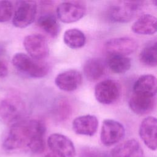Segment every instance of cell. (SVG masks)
<instances>
[{"mask_svg": "<svg viewBox=\"0 0 157 157\" xmlns=\"http://www.w3.org/2000/svg\"><path fill=\"white\" fill-rule=\"evenodd\" d=\"M45 124L39 120L18 121L12 124L4 140L3 147L10 153H41L45 149Z\"/></svg>", "mask_w": 157, "mask_h": 157, "instance_id": "obj_1", "label": "cell"}, {"mask_svg": "<svg viewBox=\"0 0 157 157\" xmlns=\"http://www.w3.org/2000/svg\"><path fill=\"white\" fill-rule=\"evenodd\" d=\"M12 61L17 71L32 78H42L48 72L49 69L47 64L23 53H15Z\"/></svg>", "mask_w": 157, "mask_h": 157, "instance_id": "obj_2", "label": "cell"}, {"mask_svg": "<svg viewBox=\"0 0 157 157\" xmlns=\"http://www.w3.org/2000/svg\"><path fill=\"white\" fill-rule=\"evenodd\" d=\"M141 3L140 1H118L110 6L109 10V17L115 22H129L138 13Z\"/></svg>", "mask_w": 157, "mask_h": 157, "instance_id": "obj_3", "label": "cell"}, {"mask_svg": "<svg viewBox=\"0 0 157 157\" xmlns=\"http://www.w3.org/2000/svg\"><path fill=\"white\" fill-rule=\"evenodd\" d=\"M121 87L119 82L112 79L104 80L94 87V96L96 100L102 104H111L115 102L120 96Z\"/></svg>", "mask_w": 157, "mask_h": 157, "instance_id": "obj_4", "label": "cell"}, {"mask_svg": "<svg viewBox=\"0 0 157 157\" xmlns=\"http://www.w3.org/2000/svg\"><path fill=\"white\" fill-rule=\"evenodd\" d=\"M86 12V5L82 1L63 2L56 8V14L58 19L66 23H73L80 20Z\"/></svg>", "mask_w": 157, "mask_h": 157, "instance_id": "obj_5", "label": "cell"}, {"mask_svg": "<svg viewBox=\"0 0 157 157\" xmlns=\"http://www.w3.org/2000/svg\"><path fill=\"white\" fill-rule=\"evenodd\" d=\"M37 13V4L33 1H21L17 2L13 18V25L24 28L33 23Z\"/></svg>", "mask_w": 157, "mask_h": 157, "instance_id": "obj_6", "label": "cell"}, {"mask_svg": "<svg viewBox=\"0 0 157 157\" xmlns=\"http://www.w3.org/2000/svg\"><path fill=\"white\" fill-rule=\"evenodd\" d=\"M24 109V104L19 98H5L0 102V118L6 123H15L19 121Z\"/></svg>", "mask_w": 157, "mask_h": 157, "instance_id": "obj_7", "label": "cell"}, {"mask_svg": "<svg viewBox=\"0 0 157 157\" xmlns=\"http://www.w3.org/2000/svg\"><path fill=\"white\" fill-rule=\"evenodd\" d=\"M125 136L123 125L114 120L106 119L102 122L100 139L101 143L110 147L120 142Z\"/></svg>", "mask_w": 157, "mask_h": 157, "instance_id": "obj_8", "label": "cell"}, {"mask_svg": "<svg viewBox=\"0 0 157 157\" xmlns=\"http://www.w3.org/2000/svg\"><path fill=\"white\" fill-rule=\"evenodd\" d=\"M23 45L29 56L33 59L41 61L49 53V47L46 38L39 34H32L26 36Z\"/></svg>", "mask_w": 157, "mask_h": 157, "instance_id": "obj_9", "label": "cell"}, {"mask_svg": "<svg viewBox=\"0 0 157 157\" xmlns=\"http://www.w3.org/2000/svg\"><path fill=\"white\" fill-rule=\"evenodd\" d=\"M49 148L58 157H75L76 151L72 140L67 136L59 134H52L47 139Z\"/></svg>", "mask_w": 157, "mask_h": 157, "instance_id": "obj_10", "label": "cell"}, {"mask_svg": "<svg viewBox=\"0 0 157 157\" xmlns=\"http://www.w3.org/2000/svg\"><path fill=\"white\" fill-rule=\"evenodd\" d=\"M136 40L130 37H120L110 39L105 44L107 52L110 55L126 56L134 53L137 48Z\"/></svg>", "mask_w": 157, "mask_h": 157, "instance_id": "obj_11", "label": "cell"}, {"mask_svg": "<svg viewBox=\"0 0 157 157\" xmlns=\"http://www.w3.org/2000/svg\"><path fill=\"white\" fill-rule=\"evenodd\" d=\"M157 121L154 117H147L144 118L139 126V134L144 144L151 150H156Z\"/></svg>", "mask_w": 157, "mask_h": 157, "instance_id": "obj_12", "label": "cell"}, {"mask_svg": "<svg viewBox=\"0 0 157 157\" xmlns=\"http://www.w3.org/2000/svg\"><path fill=\"white\" fill-rule=\"evenodd\" d=\"M156 105L155 96L134 93L129 100V107L137 115H144L151 112Z\"/></svg>", "mask_w": 157, "mask_h": 157, "instance_id": "obj_13", "label": "cell"}, {"mask_svg": "<svg viewBox=\"0 0 157 157\" xmlns=\"http://www.w3.org/2000/svg\"><path fill=\"white\" fill-rule=\"evenodd\" d=\"M82 82L81 73L75 69H69L57 75L55 79L56 86L64 91H73L77 90Z\"/></svg>", "mask_w": 157, "mask_h": 157, "instance_id": "obj_14", "label": "cell"}, {"mask_svg": "<svg viewBox=\"0 0 157 157\" xmlns=\"http://www.w3.org/2000/svg\"><path fill=\"white\" fill-rule=\"evenodd\" d=\"M72 129L78 135L93 136L98 128V120L93 115H85L75 118L72 123Z\"/></svg>", "mask_w": 157, "mask_h": 157, "instance_id": "obj_15", "label": "cell"}, {"mask_svg": "<svg viewBox=\"0 0 157 157\" xmlns=\"http://www.w3.org/2000/svg\"><path fill=\"white\" fill-rule=\"evenodd\" d=\"M111 157H145L140 143L134 139L124 141L112 148Z\"/></svg>", "mask_w": 157, "mask_h": 157, "instance_id": "obj_16", "label": "cell"}, {"mask_svg": "<svg viewBox=\"0 0 157 157\" xmlns=\"http://www.w3.org/2000/svg\"><path fill=\"white\" fill-rule=\"evenodd\" d=\"M132 31L138 34L151 35L156 32V18L151 14L142 15L133 23Z\"/></svg>", "mask_w": 157, "mask_h": 157, "instance_id": "obj_17", "label": "cell"}, {"mask_svg": "<svg viewBox=\"0 0 157 157\" xmlns=\"http://www.w3.org/2000/svg\"><path fill=\"white\" fill-rule=\"evenodd\" d=\"M83 70L85 77L88 80L94 82L101 78L104 75L105 64L100 58H90L85 63Z\"/></svg>", "mask_w": 157, "mask_h": 157, "instance_id": "obj_18", "label": "cell"}, {"mask_svg": "<svg viewBox=\"0 0 157 157\" xmlns=\"http://www.w3.org/2000/svg\"><path fill=\"white\" fill-rule=\"evenodd\" d=\"M133 93L156 96V78L151 74H145L139 77L133 85Z\"/></svg>", "mask_w": 157, "mask_h": 157, "instance_id": "obj_19", "label": "cell"}, {"mask_svg": "<svg viewBox=\"0 0 157 157\" xmlns=\"http://www.w3.org/2000/svg\"><path fill=\"white\" fill-rule=\"evenodd\" d=\"M37 25L50 36L55 37L59 33L60 27L55 16L52 13H45L39 17Z\"/></svg>", "mask_w": 157, "mask_h": 157, "instance_id": "obj_20", "label": "cell"}, {"mask_svg": "<svg viewBox=\"0 0 157 157\" xmlns=\"http://www.w3.org/2000/svg\"><path fill=\"white\" fill-rule=\"evenodd\" d=\"M65 44L72 49H77L83 47L86 42L84 33L78 29L72 28L66 30L63 35Z\"/></svg>", "mask_w": 157, "mask_h": 157, "instance_id": "obj_21", "label": "cell"}, {"mask_svg": "<svg viewBox=\"0 0 157 157\" xmlns=\"http://www.w3.org/2000/svg\"><path fill=\"white\" fill-rule=\"evenodd\" d=\"M107 63L110 69L116 74L125 73L131 66V61L129 58L118 55H110Z\"/></svg>", "mask_w": 157, "mask_h": 157, "instance_id": "obj_22", "label": "cell"}, {"mask_svg": "<svg viewBox=\"0 0 157 157\" xmlns=\"http://www.w3.org/2000/svg\"><path fill=\"white\" fill-rule=\"evenodd\" d=\"M140 62L149 67H156L157 65V43L151 42L142 49L139 55Z\"/></svg>", "mask_w": 157, "mask_h": 157, "instance_id": "obj_23", "label": "cell"}, {"mask_svg": "<svg viewBox=\"0 0 157 157\" xmlns=\"http://www.w3.org/2000/svg\"><path fill=\"white\" fill-rule=\"evenodd\" d=\"M71 112V108L70 104L64 99L59 101L55 107V114L56 117L62 121L67 119Z\"/></svg>", "mask_w": 157, "mask_h": 157, "instance_id": "obj_24", "label": "cell"}, {"mask_svg": "<svg viewBox=\"0 0 157 157\" xmlns=\"http://www.w3.org/2000/svg\"><path fill=\"white\" fill-rule=\"evenodd\" d=\"M13 13V6L9 1H0V23L8 21Z\"/></svg>", "mask_w": 157, "mask_h": 157, "instance_id": "obj_25", "label": "cell"}, {"mask_svg": "<svg viewBox=\"0 0 157 157\" xmlns=\"http://www.w3.org/2000/svg\"><path fill=\"white\" fill-rule=\"evenodd\" d=\"M78 157H104V156L98 149L90 147H85L80 150Z\"/></svg>", "mask_w": 157, "mask_h": 157, "instance_id": "obj_26", "label": "cell"}, {"mask_svg": "<svg viewBox=\"0 0 157 157\" xmlns=\"http://www.w3.org/2000/svg\"><path fill=\"white\" fill-rule=\"evenodd\" d=\"M8 74V64L3 55L0 54V78L6 77Z\"/></svg>", "mask_w": 157, "mask_h": 157, "instance_id": "obj_27", "label": "cell"}, {"mask_svg": "<svg viewBox=\"0 0 157 157\" xmlns=\"http://www.w3.org/2000/svg\"><path fill=\"white\" fill-rule=\"evenodd\" d=\"M44 157H58L56 155H55V154H52V153H48L46 155L44 156Z\"/></svg>", "mask_w": 157, "mask_h": 157, "instance_id": "obj_28", "label": "cell"}]
</instances>
